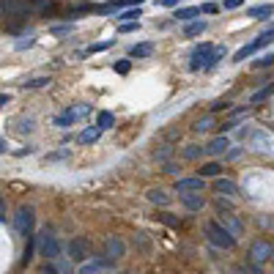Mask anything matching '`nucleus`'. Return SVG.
I'll use <instances>...</instances> for the list:
<instances>
[{
  "mask_svg": "<svg viewBox=\"0 0 274 274\" xmlns=\"http://www.w3.org/2000/svg\"><path fill=\"white\" fill-rule=\"evenodd\" d=\"M200 153H203V148H200V145H186V148H181V156H184V159H198Z\"/></svg>",
  "mask_w": 274,
  "mask_h": 274,
  "instance_id": "7c9ffc66",
  "label": "nucleus"
},
{
  "mask_svg": "<svg viewBox=\"0 0 274 274\" xmlns=\"http://www.w3.org/2000/svg\"><path fill=\"white\" fill-rule=\"evenodd\" d=\"M222 107H230V104H228V102H214L211 110H222Z\"/></svg>",
  "mask_w": 274,
  "mask_h": 274,
  "instance_id": "3c124183",
  "label": "nucleus"
},
{
  "mask_svg": "<svg viewBox=\"0 0 274 274\" xmlns=\"http://www.w3.org/2000/svg\"><path fill=\"white\" fill-rule=\"evenodd\" d=\"M17 129L22 132V135H25V132H33V118H22V121H19V126H17Z\"/></svg>",
  "mask_w": 274,
  "mask_h": 274,
  "instance_id": "e433bc0d",
  "label": "nucleus"
},
{
  "mask_svg": "<svg viewBox=\"0 0 274 274\" xmlns=\"http://www.w3.org/2000/svg\"><path fill=\"white\" fill-rule=\"evenodd\" d=\"M110 266H112V260L102 255V258H93L91 263H85L83 269H80V274H102L104 269H110Z\"/></svg>",
  "mask_w": 274,
  "mask_h": 274,
  "instance_id": "9b49d317",
  "label": "nucleus"
},
{
  "mask_svg": "<svg viewBox=\"0 0 274 274\" xmlns=\"http://www.w3.org/2000/svg\"><path fill=\"white\" fill-rule=\"evenodd\" d=\"M112 44H115V38H110V42H99V44H91L85 52H88V55H93V52H102V50H107V47H112Z\"/></svg>",
  "mask_w": 274,
  "mask_h": 274,
  "instance_id": "473e14b6",
  "label": "nucleus"
},
{
  "mask_svg": "<svg viewBox=\"0 0 274 274\" xmlns=\"http://www.w3.org/2000/svg\"><path fill=\"white\" fill-rule=\"evenodd\" d=\"M181 206L186 211H203V192H181Z\"/></svg>",
  "mask_w": 274,
  "mask_h": 274,
  "instance_id": "1a4fd4ad",
  "label": "nucleus"
},
{
  "mask_svg": "<svg viewBox=\"0 0 274 274\" xmlns=\"http://www.w3.org/2000/svg\"><path fill=\"white\" fill-rule=\"evenodd\" d=\"M14 47L17 50H28V47H33V36H19V42Z\"/></svg>",
  "mask_w": 274,
  "mask_h": 274,
  "instance_id": "c9c22d12",
  "label": "nucleus"
},
{
  "mask_svg": "<svg viewBox=\"0 0 274 274\" xmlns=\"http://www.w3.org/2000/svg\"><path fill=\"white\" fill-rule=\"evenodd\" d=\"M0 9L6 14H14L17 19H28V14H30L28 3H22V0H0Z\"/></svg>",
  "mask_w": 274,
  "mask_h": 274,
  "instance_id": "6e6552de",
  "label": "nucleus"
},
{
  "mask_svg": "<svg viewBox=\"0 0 274 274\" xmlns=\"http://www.w3.org/2000/svg\"><path fill=\"white\" fill-rule=\"evenodd\" d=\"M206 236H209V242L214 247H219V250H233V247H236V239H233L219 222H214V219L206 222Z\"/></svg>",
  "mask_w": 274,
  "mask_h": 274,
  "instance_id": "f03ea898",
  "label": "nucleus"
},
{
  "mask_svg": "<svg viewBox=\"0 0 274 274\" xmlns=\"http://www.w3.org/2000/svg\"><path fill=\"white\" fill-rule=\"evenodd\" d=\"M203 30H206V22H203V19H200V22H189V25L184 28V36L192 38V36H200Z\"/></svg>",
  "mask_w": 274,
  "mask_h": 274,
  "instance_id": "412c9836",
  "label": "nucleus"
},
{
  "mask_svg": "<svg viewBox=\"0 0 274 274\" xmlns=\"http://www.w3.org/2000/svg\"><path fill=\"white\" fill-rule=\"evenodd\" d=\"M66 252H69V260H74V263L85 260V258H88V239H85V236L71 239L69 247H66Z\"/></svg>",
  "mask_w": 274,
  "mask_h": 274,
  "instance_id": "423d86ee",
  "label": "nucleus"
},
{
  "mask_svg": "<svg viewBox=\"0 0 274 274\" xmlns=\"http://www.w3.org/2000/svg\"><path fill=\"white\" fill-rule=\"evenodd\" d=\"M36 239H38V252H42V258H47V260L58 258V252H61V244H58L55 236H50V228L38 230Z\"/></svg>",
  "mask_w": 274,
  "mask_h": 274,
  "instance_id": "7ed1b4c3",
  "label": "nucleus"
},
{
  "mask_svg": "<svg viewBox=\"0 0 274 274\" xmlns=\"http://www.w3.org/2000/svg\"><path fill=\"white\" fill-rule=\"evenodd\" d=\"M38 274H58V269L52 263H47V266H42V271H38Z\"/></svg>",
  "mask_w": 274,
  "mask_h": 274,
  "instance_id": "c03bdc74",
  "label": "nucleus"
},
{
  "mask_svg": "<svg viewBox=\"0 0 274 274\" xmlns=\"http://www.w3.org/2000/svg\"><path fill=\"white\" fill-rule=\"evenodd\" d=\"M151 52H153V44L145 42V44H135V47H132L129 55H132V58H148Z\"/></svg>",
  "mask_w": 274,
  "mask_h": 274,
  "instance_id": "6ab92c4d",
  "label": "nucleus"
},
{
  "mask_svg": "<svg viewBox=\"0 0 274 274\" xmlns=\"http://www.w3.org/2000/svg\"><path fill=\"white\" fill-rule=\"evenodd\" d=\"M200 11H203V14H214V11H217V3H203Z\"/></svg>",
  "mask_w": 274,
  "mask_h": 274,
  "instance_id": "37998d69",
  "label": "nucleus"
},
{
  "mask_svg": "<svg viewBox=\"0 0 274 274\" xmlns=\"http://www.w3.org/2000/svg\"><path fill=\"white\" fill-rule=\"evenodd\" d=\"M3 151H6V140L0 137V153H3Z\"/></svg>",
  "mask_w": 274,
  "mask_h": 274,
  "instance_id": "5fc2aeb1",
  "label": "nucleus"
},
{
  "mask_svg": "<svg viewBox=\"0 0 274 274\" xmlns=\"http://www.w3.org/2000/svg\"><path fill=\"white\" fill-rule=\"evenodd\" d=\"M214 192H217L219 198H222V195L228 198V195H236L239 189H236V184H233L230 178H217V181H214Z\"/></svg>",
  "mask_w": 274,
  "mask_h": 274,
  "instance_id": "ddd939ff",
  "label": "nucleus"
},
{
  "mask_svg": "<svg viewBox=\"0 0 274 274\" xmlns=\"http://www.w3.org/2000/svg\"><path fill=\"white\" fill-rule=\"evenodd\" d=\"M228 148H230L228 137H225V135H219V137H214V140H211L209 145H206L203 151H209V153H214V156H217V153H225V151H228Z\"/></svg>",
  "mask_w": 274,
  "mask_h": 274,
  "instance_id": "4468645a",
  "label": "nucleus"
},
{
  "mask_svg": "<svg viewBox=\"0 0 274 274\" xmlns=\"http://www.w3.org/2000/svg\"><path fill=\"white\" fill-rule=\"evenodd\" d=\"M129 69H132L129 61H118V63H115V71H118V74H129Z\"/></svg>",
  "mask_w": 274,
  "mask_h": 274,
  "instance_id": "4c0bfd02",
  "label": "nucleus"
},
{
  "mask_svg": "<svg viewBox=\"0 0 274 274\" xmlns=\"http://www.w3.org/2000/svg\"><path fill=\"white\" fill-rule=\"evenodd\" d=\"M200 14V9H178L176 11V19H181V22H192Z\"/></svg>",
  "mask_w": 274,
  "mask_h": 274,
  "instance_id": "bb28decb",
  "label": "nucleus"
},
{
  "mask_svg": "<svg viewBox=\"0 0 274 274\" xmlns=\"http://www.w3.org/2000/svg\"><path fill=\"white\" fill-rule=\"evenodd\" d=\"M71 153V148H61V151H55V153H47V162H58V159H66Z\"/></svg>",
  "mask_w": 274,
  "mask_h": 274,
  "instance_id": "72a5a7b5",
  "label": "nucleus"
},
{
  "mask_svg": "<svg viewBox=\"0 0 274 274\" xmlns=\"http://www.w3.org/2000/svg\"><path fill=\"white\" fill-rule=\"evenodd\" d=\"M3 214H6V200L0 198V219H3Z\"/></svg>",
  "mask_w": 274,
  "mask_h": 274,
  "instance_id": "864d4df0",
  "label": "nucleus"
},
{
  "mask_svg": "<svg viewBox=\"0 0 274 274\" xmlns=\"http://www.w3.org/2000/svg\"><path fill=\"white\" fill-rule=\"evenodd\" d=\"M181 0H156V6H178Z\"/></svg>",
  "mask_w": 274,
  "mask_h": 274,
  "instance_id": "09e8293b",
  "label": "nucleus"
},
{
  "mask_svg": "<svg viewBox=\"0 0 274 274\" xmlns=\"http://www.w3.org/2000/svg\"><path fill=\"white\" fill-rule=\"evenodd\" d=\"M145 198H148L153 206H168L170 203V195H165L162 189H148V192H145Z\"/></svg>",
  "mask_w": 274,
  "mask_h": 274,
  "instance_id": "f3484780",
  "label": "nucleus"
},
{
  "mask_svg": "<svg viewBox=\"0 0 274 274\" xmlns=\"http://www.w3.org/2000/svg\"><path fill=\"white\" fill-rule=\"evenodd\" d=\"M173 153V145H159L156 151H153V159H159V162H165V159H168Z\"/></svg>",
  "mask_w": 274,
  "mask_h": 274,
  "instance_id": "2f4dec72",
  "label": "nucleus"
},
{
  "mask_svg": "<svg viewBox=\"0 0 274 274\" xmlns=\"http://www.w3.org/2000/svg\"><path fill=\"white\" fill-rule=\"evenodd\" d=\"M83 11H91V6L88 3H77V6H71V9H69V14H83Z\"/></svg>",
  "mask_w": 274,
  "mask_h": 274,
  "instance_id": "58836bf2",
  "label": "nucleus"
},
{
  "mask_svg": "<svg viewBox=\"0 0 274 274\" xmlns=\"http://www.w3.org/2000/svg\"><path fill=\"white\" fill-rule=\"evenodd\" d=\"M99 135H102V132H99L96 126H88V129H85L83 135H80V143H96Z\"/></svg>",
  "mask_w": 274,
  "mask_h": 274,
  "instance_id": "a878e982",
  "label": "nucleus"
},
{
  "mask_svg": "<svg viewBox=\"0 0 274 274\" xmlns=\"http://www.w3.org/2000/svg\"><path fill=\"white\" fill-rule=\"evenodd\" d=\"M156 219H159V222H165V225H168V228H178V222H181V219H178V217H173V214H168V211L156 214Z\"/></svg>",
  "mask_w": 274,
  "mask_h": 274,
  "instance_id": "c85d7f7f",
  "label": "nucleus"
},
{
  "mask_svg": "<svg viewBox=\"0 0 274 274\" xmlns=\"http://www.w3.org/2000/svg\"><path fill=\"white\" fill-rule=\"evenodd\" d=\"M14 230L19 233V236H30V230H33V209H30V206H19V209H17Z\"/></svg>",
  "mask_w": 274,
  "mask_h": 274,
  "instance_id": "20e7f679",
  "label": "nucleus"
},
{
  "mask_svg": "<svg viewBox=\"0 0 274 274\" xmlns=\"http://www.w3.org/2000/svg\"><path fill=\"white\" fill-rule=\"evenodd\" d=\"M222 173V165L219 162H206L203 168H200V178H214V176H219Z\"/></svg>",
  "mask_w": 274,
  "mask_h": 274,
  "instance_id": "a211bd4d",
  "label": "nucleus"
},
{
  "mask_svg": "<svg viewBox=\"0 0 274 274\" xmlns=\"http://www.w3.org/2000/svg\"><path fill=\"white\" fill-rule=\"evenodd\" d=\"M255 50H260V47H258L255 42H252V44H244L242 50H239L236 55H233V61H244V58H250V55H252V52H255Z\"/></svg>",
  "mask_w": 274,
  "mask_h": 274,
  "instance_id": "393cba45",
  "label": "nucleus"
},
{
  "mask_svg": "<svg viewBox=\"0 0 274 274\" xmlns=\"http://www.w3.org/2000/svg\"><path fill=\"white\" fill-rule=\"evenodd\" d=\"M9 104V93H0V107H6Z\"/></svg>",
  "mask_w": 274,
  "mask_h": 274,
  "instance_id": "603ef678",
  "label": "nucleus"
},
{
  "mask_svg": "<svg viewBox=\"0 0 274 274\" xmlns=\"http://www.w3.org/2000/svg\"><path fill=\"white\" fill-rule=\"evenodd\" d=\"M124 252H126V244L118 236H107L104 239V258H110L112 263H115L118 258H124Z\"/></svg>",
  "mask_w": 274,
  "mask_h": 274,
  "instance_id": "0eeeda50",
  "label": "nucleus"
},
{
  "mask_svg": "<svg viewBox=\"0 0 274 274\" xmlns=\"http://www.w3.org/2000/svg\"><path fill=\"white\" fill-rule=\"evenodd\" d=\"M242 3H244V0H225V3H222V9H228V11H230V9H239Z\"/></svg>",
  "mask_w": 274,
  "mask_h": 274,
  "instance_id": "79ce46f5",
  "label": "nucleus"
},
{
  "mask_svg": "<svg viewBox=\"0 0 274 274\" xmlns=\"http://www.w3.org/2000/svg\"><path fill=\"white\" fill-rule=\"evenodd\" d=\"M247 269H250V274H263V271H260V266H255V263H252V260H250V263H247Z\"/></svg>",
  "mask_w": 274,
  "mask_h": 274,
  "instance_id": "de8ad7c7",
  "label": "nucleus"
},
{
  "mask_svg": "<svg viewBox=\"0 0 274 274\" xmlns=\"http://www.w3.org/2000/svg\"><path fill=\"white\" fill-rule=\"evenodd\" d=\"M271 252H274L271 242H266V239H258V242H252V247H250V260H252L255 266H260V263H266V260L271 258Z\"/></svg>",
  "mask_w": 274,
  "mask_h": 274,
  "instance_id": "39448f33",
  "label": "nucleus"
},
{
  "mask_svg": "<svg viewBox=\"0 0 274 274\" xmlns=\"http://www.w3.org/2000/svg\"><path fill=\"white\" fill-rule=\"evenodd\" d=\"M219 225H222V228L228 230L233 239H239V236H242V233H244V225L239 222V219L233 217V214H222V222H219Z\"/></svg>",
  "mask_w": 274,
  "mask_h": 274,
  "instance_id": "f8f14e48",
  "label": "nucleus"
},
{
  "mask_svg": "<svg viewBox=\"0 0 274 274\" xmlns=\"http://www.w3.org/2000/svg\"><path fill=\"white\" fill-rule=\"evenodd\" d=\"M0 14H3V9H0Z\"/></svg>",
  "mask_w": 274,
  "mask_h": 274,
  "instance_id": "6e6d98bb",
  "label": "nucleus"
},
{
  "mask_svg": "<svg viewBox=\"0 0 274 274\" xmlns=\"http://www.w3.org/2000/svg\"><path fill=\"white\" fill-rule=\"evenodd\" d=\"M225 58V50L222 47H211V44H198L195 52H192V63L189 69L192 71H200V69H211L217 66L219 61Z\"/></svg>",
  "mask_w": 274,
  "mask_h": 274,
  "instance_id": "f257e3e1",
  "label": "nucleus"
},
{
  "mask_svg": "<svg viewBox=\"0 0 274 274\" xmlns=\"http://www.w3.org/2000/svg\"><path fill=\"white\" fill-rule=\"evenodd\" d=\"M52 83V80L50 77H33V80H25V88H28V91H36V88H44V85H50Z\"/></svg>",
  "mask_w": 274,
  "mask_h": 274,
  "instance_id": "5701e85b",
  "label": "nucleus"
},
{
  "mask_svg": "<svg viewBox=\"0 0 274 274\" xmlns=\"http://www.w3.org/2000/svg\"><path fill=\"white\" fill-rule=\"evenodd\" d=\"M55 36H63V33H71V28H63V25H58V28H52Z\"/></svg>",
  "mask_w": 274,
  "mask_h": 274,
  "instance_id": "49530a36",
  "label": "nucleus"
},
{
  "mask_svg": "<svg viewBox=\"0 0 274 274\" xmlns=\"http://www.w3.org/2000/svg\"><path fill=\"white\" fill-rule=\"evenodd\" d=\"M266 99H271V85H266V88H260L258 93H252L250 102H252V104H258V102H266Z\"/></svg>",
  "mask_w": 274,
  "mask_h": 274,
  "instance_id": "c756f323",
  "label": "nucleus"
},
{
  "mask_svg": "<svg viewBox=\"0 0 274 274\" xmlns=\"http://www.w3.org/2000/svg\"><path fill=\"white\" fill-rule=\"evenodd\" d=\"M140 28V22H121V28H118V30H121V33H132V30H137Z\"/></svg>",
  "mask_w": 274,
  "mask_h": 274,
  "instance_id": "ea45409f",
  "label": "nucleus"
},
{
  "mask_svg": "<svg viewBox=\"0 0 274 274\" xmlns=\"http://www.w3.org/2000/svg\"><path fill=\"white\" fill-rule=\"evenodd\" d=\"M30 258H33V242H28V247H25V255H22V263L28 266V263H30Z\"/></svg>",
  "mask_w": 274,
  "mask_h": 274,
  "instance_id": "a19ab883",
  "label": "nucleus"
},
{
  "mask_svg": "<svg viewBox=\"0 0 274 274\" xmlns=\"http://www.w3.org/2000/svg\"><path fill=\"white\" fill-rule=\"evenodd\" d=\"M165 173H170V176H176V173H178V165L168 162V165H165Z\"/></svg>",
  "mask_w": 274,
  "mask_h": 274,
  "instance_id": "a18cd8bd",
  "label": "nucleus"
},
{
  "mask_svg": "<svg viewBox=\"0 0 274 274\" xmlns=\"http://www.w3.org/2000/svg\"><path fill=\"white\" fill-rule=\"evenodd\" d=\"M137 17H140V9H126V11H121L115 19H118V22H140Z\"/></svg>",
  "mask_w": 274,
  "mask_h": 274,
  "instance_id": "b1692460",
  "label": "nucleus"
},
{
  "mask_svg": "<svg viewBox=\"0 0 274 274\" xmlns=\"http://www.w3.org/2000/svg\"><path fill=\"white\" fill-rule=\"evenodd\" d=\"M192 129H195L198 135H203V132L214 129V118H211V115H203V118H200V121H195V126H192Z\"/></svg>",
  "mask_w": 274,
  "mask_h": 274,
  "instance_id": "4be33fe9",
  "label": "nucleus"
},
{
  "mask_svg": "<svg viewBox=\"0 0 274 274\" xmlns=\"http://www.w3.org/2000/svg\"><path fill=\"white\" fill-rule=\"evenodd\" d=\"M271 63H274V55H271V52H269V55H260L258 61H255V66H258V69H266V66L271 69Z\"/></svg>",
  "mask_w": 274,
  "mask_h": 274,
  "instance_id": "f704fd0d",
  "label": "nucleus"
},
{
  "mask_svg": "<svg viewBox=\"0 0 274 274\" xmlns=\"http://www.w3.org/2000/svg\"><path fill=\"white\" fill-rule=\"evenodd\" d=\"M88 112H91V104H74V107H69L66 112H61V115H66L71 124H74V121H80V118H85Z\"/></svg>",
  "mask_w": 274,
  "mask_h": 274,
  "instance_id": "2eb2a0df",
  "label": "nucleus"
},
{
  "mask_svg": "<svg viewBox=\"0 0 274 274\" xmlns=\"http://www.w3.org/2000/svg\"><path fill=\"white\" fill-rule=\"evenodd\" d=\"M112 126H115V115H112V112H99V118H96V129L99 132H104V129H112Z\"/></svg>",
  "mask_w": 274,
  "mask_h": 274,
  "instance_id": "dca6fc26",
  "label": "nucleus"
},
{
  "mask_svg": "<svg viewBox=\"0 0 274 274\" xmlns=\"http://www.w3.org/2000/svg\"><path fill=\"white\" fill-rule=\"evenodd\" d=\"M233 126H236V124H233V121H228V124H222V126H219V132L225 135V132H230V129H233Z\"/></svg>",
  "mask_w": 274,
  "mask_h": 274,
  "instance_id": "8fccbe9b",
  "label": "nucleus"
},
{
  "mask_svg": "<svg viewBox=\"0 0 274 274\" xmlns=\"http://www.w3.org/2000/svg\"><path fill=\"white\" fill-rule=\"evenodd\" d=\"M271 3H266V6H255V9H250L247 14L250 17H255V19H266V17H271Z\"/></svg>",
  "mask_w": 274,
  "mask_h": 274,
  "instance_id": "aec40b11",
  "label": "nucleus"
},
{
  "mask_svg": "<svg viewBox=\"0 0 274 274\" xmlns=\"http://www.w3.org/2000/svg\"><path fill=\"white\" fill-rule=\"evenodd\" d=\"M206 181L203 178H178L176 181V192H203Z\"/></svg>",
  "mask_w": 274,
  "mask_h": 274,
  "instance_id": "9d476101",
  "label": "nucleus"
},
{
  "mask_svg": "<svg viewBox=\"0 0 274 274\" xmlns=\"http://www.w3.org/2000/svg\"><path fill=\"white\" fill-rule=\"evenodd\" d=\"M214 209H217L219 214H233V203H230V200H225V198H217V200H214Z\"/></svg>",
  "mask_w": 274,
  "mask_h": 274,
  "instance_id": "cd10ccee",
  "label": "nucleus"
}]
</instances>
